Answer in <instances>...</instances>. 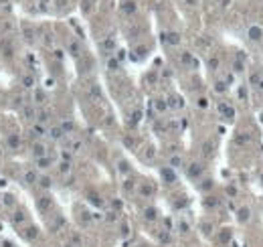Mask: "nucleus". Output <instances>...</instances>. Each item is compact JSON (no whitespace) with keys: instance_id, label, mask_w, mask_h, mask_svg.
Instances as JSON below:
<instances>
[{"instance_id":"1","label":"nucleus","mask_w":263,"mask_h":247,"mask_svg":"<svg viewBox=\"0 0 263 247\" xmlns=\"http://www.w3.org/2000/svg\"><path fill=\"white\" fill-rule=\"evenodd\" d=\"M10 221L14 227H20L23 223H27V215H24V211H14L10 215Z\"/></svg>"},{"instance_id":"2","label":"nucleus","mask_w":263,"mask_h":247,"mask_svg":"<svg viewBox=\"0 0 263 247\" xmlns=\"http://www.w3.org/2000/svg\"><path fill=\"white\" fill-rule=\"evenodd\" d=\"M23 37L27 43H34V37H37V33H34L33 27H28V24H23Z\"/></svg>"},{"instance_id":"3","label":"nucleus","mask_w":263,"mask_h":247,"mask_svg":"<svg viewBox=\"0 0 263 247\" xmlns=\"http://www.w3.org/2000/svg\"><path fill=\"white\" fill-rule=\"evenodd\" d=\"M23 182L24 184H34V182H38V176H37V172H34V170H27V172H24V176H23Z\"/></svg>"},{"instance_id":"4","label":"nucleus","mask_w":263,"mask_h":247,"mask_svg":"<svg viewBox=\"0 0 263 247\" xmlns=\"http://www.w3.org/2000/svg\"><path fill=\"white\" fill-rule=\"evenodd\" d=\"M51 205H53L51 197H41V199L37 201V209H38V211H49Z\"/></svg>"},{"instance_id":"5","label":"nucleus","mask_w":263,"mask_h":247,"mask_svg":"<svg viewBox=\"0 0 263 247\" xmlns=\"http://www.w3.org/2000/svg\"><path fill=\"white\" fill-rule=\"evenodd\" d=\"M33 156L34 158H43V156H47V148H45V144H33Z\"/></svg>"},{"instance_id":"6","label":"nucleus","mask_w":263,"mask_h":247,"mask_svg":"<svg viewBox=\"0 0 263 247\" xmlns=\"http://www.w3.org/2000/svg\"><path fill=\"white\" fill-rule=\"evenodd\" d=\"M63 136H65V132H63L61 126H53V128L49 130V138H51V140H61Z\"/></svg>"},{"instance_id":"7","label":"nucleus","mask_w":263,"mask_h":247,"mask_svg":"<svg viewBox=\"0 0 263 247\" xmlns=\"http://www.w3.org/2000/svg\"><path fill=\"white\" fill-rule=\"evenodd\" d=\"M23 235H24V239H28V241H34V239L38 237V229L31 225V227H27V229L23 231Z\"/></svg>"},{"instance_id":"8","label":"nucleus","mask_w":263,"mask_h":247,"mask_svg":"<svg viewBox=\"0 0 263 247\" xmlns=\"http://www.w3.org/2000/svg\"><path fill=\"white\" fill-rule=\"evenodd\" d=\"M20 116H23L24 120L31 122L33 118H37V113H34V109L31 108V105H23V109H20Z\"/></svg>"},{"instance_id":"9","label":"nucleus","mask_w":263,"mask_h":247,"mask_svg":"<svg viewBox=\"0 0 263 247\" xmlns=\"http://www.w3.org/2000/svg\"><path fill=\"white\" fill-rule=\"evenodd\" d=\"M31 134L34 136V138H43V136L47 134V130H45V126H43V124H34V126L31 128Z\"/></svg>"},{"instance_id":"10","label":"nucleus","mask_w":263,"mask_h":247,"mask_svg":"<svg viewBox=\"0 0 263 247\" xmlns=\"http://www.w3.org/2000/svg\"><path fill=\"white\" fill-rule=\"evenodd\" d=\"M51 164H53V158H49V156H43V158H37V166L41 170H47L51 168Z\"/></svg>"},{"instance_id":"11","label":"nucleus","mask_w":263,"mask_h":247,"mask_svg":"<svg viewBox=\"0 0 263 247\" xmlns=\"http://www.w3.org/2000/svg\"><path fill=\"white\" fill-rule=\"evenodd\" d=\"M67 49H69V53H71L73 57H79V55H81V45H79L77 41H69V47H67Z\"/></svg>"},{"instance_id":"12","label":"nucleus","mask_w":263,"mask_h":247,"mask_svg":"<svg viewBox=\"0 0 263 247\" xmlns=\"http://www.w3.org/2000/svg\"><path fill=\"white\" fill-rule=\"evenodd\" d=\"M20 83H23L24 89H33L34 87V77H33V75H28V73H24L23 79H20Z\"/></svg>"},{"instance_id":"13","label":"nucleus","mask_w":263,"mask_h":247,"mask_svg":"<svg viewBox=\"0 0 263 247\" xmlns=\"http://www.w3.org/2000/svg\"><path fill=\"white\" fill-rule=\"evenodd\" d=\"M89 97L93 101H101V89H99V85H91L89 87Z\"/></svg>"},{"instance_id":"14","label":"nucleus","mask_w":263,"mask_h":247,"mask_svg":"<svg viewBox=\"0 0 263 247\" xmlns=\"http://www.w3.org/2000/svg\"><path fill=\"white\" fill-rule=\"evenodd\" d=\"M34 103H37V105L47 103V93L43 91V89H37V91H34Z\"/></svg>"},{"instance_id":"15","label":"nucleus","mask_w":263,"mask_h":247,"mask_svg":"<svg viewBox=\"0 0 263 247\" xmlns=\"http://www.w3.org/2000/svg\"><path fill=\"white\" fill-rule=\"evenodd\" d=\"M219 112H221L223 116H227V118H235V112H233V108H229L227 103H219Z\"/></svg>"},{"instance_id":"16","label":"nucleus","mask_w":263,"mask_h":247,"mask_svg":"<svg viewBox=\"0 0 263 247\" xmlns=\"http://www.w3.org/2000/svg\"><path fill=\"white\" fill-rule=\"evenodd\" d=\"M2 205H4V209H14V205H16L14 197H12V194H4V197H2Z\"/></svg>"},{"instance_id":"17","label":"nucleus","mask_w":263,"mask_h":247,"mask_svg":"<svg viewBox=\"0 0 263 247\" xmlns=\"http://www.w3.org/2000/svg\"><path fill=\"white\" fill-rule=\"evenodd\" d=\"M122 10L126 12V14H134V12H136V2H132V0H128V2H124Z\"/></svg>"},{"instance_id":"18","label":"nucleus","mask_w":263,"mask_h":247,"mask_svg":"<svg viewBox=\"0 0 263 247\" xmlns=\"http://www.w3.org/2000/svg\"><path fill=\"white\" fill-rule=\"evenodd\" d=\"M200 172H202V166H200V164H190V166H188V176L195 178V176H198Z\"/></svg>"},{"instance_id":"19","label":"nucleus","mask_w":263,"mask_h":247,"mask_svg":"<svg viewBox=\"0 0 263 247\" xmlns=\"http://www.w3.org/2000/svg\"><path fill=\"white\" fill-rule=\"evenodd\" d=\"M144 217H146L148 221H156V217H158V211H156V209H152V207H148V209L144 211Z\"/></svg>"},{"instance_id":"20","label":"nucleus","mask_w":263,"mask_h":247,"mask_svg":"<svg viewBox=\"0 0 263 247\" xmlns=\"http://www.w3.org/2000/svg\"><path fill=\"white\" fill-rule=\"evenodd\" d=\"M166 43H170V45H178V43H180V35H178V33H168V35H166Z\"/></svg>"},{"instance_id":"21","label":"nucleus","mask_w":263,"mask_h":247,"mask_svg":"<svg viewBox=\"0 0 263 247\" xmlns=\"http://www.w3.org/2000/svg\"><path fill=\"white\" fill-rule=\"evenodd\" d=\"M51 184H53L51 176H41L38 178V186H41V189H51Z\"/></svg>"},{"instance_id":"22","label":"nucleus","mask_w":263,"mask_h":247,"mask_svg":"<svg viewBox=\"0 0 263 247\" xmlns=\"http://www.w3.org/2000/svg\"><path fill=\"white\" fill-rule=\"evenodd\" d=\"M249 37H251L253 41H259L261 39V28L259 27H251L249 28Z\"/></svg>"},{"instance_id":"23","label":"nucleus","mask_w":263,"mask_h":247,"mask_svg":"<svg viewBox=\"0 0 263 247\" xmlns=\"http://www.w3.org/2000/svg\"><path fill=\"white\" fill-rule=\"evenodd\" d=\"M237 219L245 223V221L249 219V209H247V207H241V209H239V213H237Z\"/></svg>"},{"instance_id":"24","label":"nucleus","mask_w":263,"mask_h":247,"mask_svg":"<svg viewBox=\"0 0 263 247\" xmlns=\"http://www.w3.org/2000/svg\"><path fill=\"white\" fill-rule=\"evenodd\" d=\"M168 108H182V101H180V97H176V95H172L170 99H168Z\"/></svg>"},{"instance_id":"25","label":"nucleus","mask_w":263,"mask_h":247,"mask_svg":"<svg viewBox=\"0 0 263 247\" xmlns=\"http://www.w3.org/2000/svg\"><path fill=\"white\" fill-rule=\"evenodd\" d=\"M140 193L144 194V197H152V194H154V189H152L150 184H142V186H140Z\"/></svg>"},{"instance_id":"26","label":"nucleus","mask_w":263,"mask_h":247,"mask_svg":"<svg viewBox=\"0 0 263 247\" xmlns=\"http://www.w3.org/2000/svg\"><path fill=\"white\" fill-rule=\"evenodd\" d=\"M170 166H172V168H178V166H182V158H180L178 154L170 156Z\"/></svg>"},{"instance_id":"27","label":"nucleus","mask_w":263,"mask_h":247,"mask_svg":"<svg viewBox=\"0 0 263 247\" xmlns=\"http://www.w3.org/2000/svg\"><path fill=\"white\" fill-rule=\"evenodd\" d=\"M49 118H51V113L47 112V109H41V112L37 113V120L41 122V124H43V122H47V120H49Z\"/></svg>"},{"instance_id":"28","label":"nucleus","mask_w":263,"mask_h":247,"mask_svg":"<svg viewBox=\"0 0 263 247\" xmlns=\"http://www.w3.org/2000/svg\"><path fill=\"white\" fill-rule=\"evenodd\" d=\"M162 176H164L166 182H174V172H172V170L164 168V170H162Z\"/></svg>"},{"instance_id":"29","label":"nucleus","mask_w":263,"mask_h":247,"mask_svg":"<svg viewBox=\"0 0 263 247\" xmlns=\"http://www.w3.org/2000/svg\"><path fill=\"white\" fill-rule=\"evenodd\" d=\"M6 142H8V146H10V148H18L20 140H18V136H10V138H8Z\"/></svg>"},{"instance_id":"30","label":"nucleus","mask_w":263,"mask_h":247,"mask_svg":"<svg viewBox=\"0 0 263 247\" xmlns=\"http://www.w3.org/2000/svg\"><path fill=\"white\" fill-rule=\"evenodd\" d=\"M107 67H109L111 71H118L119 69V61L118 59H109V61H107Z\"/></svg>"},{"instance_id":"31","label":"nucleus","mask_w":263,"mask_h":247,"mask_svg":"<svg viewBox=\"0 0 263 247\" xmlns=\"http://www.w3.org/2000/svg\"><path fill=\"white\" fill-rule=\"evenodd\" d=\"M69 170H71V164H69V162H61V164H59V172H61V174H67Z\"/></svg>"},{"instance_id":"32","label":"nucleus","mask_w":263,"mask_h":247,"mask_svg":"<svg viewBox=\"0 0 263 247\" xmlns=\"http://www.w3.org/2000/svg\"><path fill=\"white\" fill-rule=\"evenodd\" d=\"M61 128H63V132L67 134V132H73V128H75V126H73V122H63Z\"/></svg>"},{"instance_id":"33","label":"nucleus","mask_w":263,"mask_h":247,"mask_svg":"<svg viewBox=\"0 0 263 247\" xmlns=\"http://www.w3.org/2000/svg\"><path fill=\"white\" fill-rule=\"evenodd\" d=\"M101 47H103V49H105V51H109V49H114V39H105V41H103V43H101Z\"/></svg>"},{"instance_id":"34","label":"nucleus","mask_w":263,"mask_h":247,"mask_svg":"<svg viewBox=\"0 0 263 247\" xmlns=\"http://www.w3.org/2000/svg\"><path fill=\"white\" fill-rule=\"evenodd\" d=\"M2 51H4V55H8V57H10V55H12V47H10V43H4V45H2Z\"/></svg>"},{"instance_id":"35","label":"nucleus","mask_w":263,"mask_h":247,"mask_svg":"<svg viewBox=\"0 0 263 247\" xmlns=\"http://www.w3.org/2000/svg\"><path fill=\"white\" fill-rule=\"evenodd\" d=\"M118 168H119V172H130V166H128V162H124V160L118 164Z\"/></svg>"},{"instance_id":"36","label":"nucleus","mask_w":263,"mask_h":247,"mask_svg":"<svg viewBox=\"0 0 263 247\" xmlns=\"http://www.w3.org/2000/svg\"><path fill=\"white\" fill-rule=\"evenodd\" d=\"M182 63H186V65H192V63H195V61H192V57H190V53H184L182 55Z\"/></svg>"},{"instance_id":"37","label":"nucleus","mask_w":263,"mask_h":247,"mask_svg":"<svg viewBox=\"0 0 263 247\" xmlns=\"http://www.w3.org/2000/svg\"><path fill=\"white\" fill-rule=\"evenodd\" d=\"M209 67H210V69H217V67H219V59H209Z\"/></svg>"},{"instance_id":"38","label":"nucleus","mask_w":263,"mask_h":247,"mask_svg":"<svg viewBox=\"0 0 263 247\" xmlns=\"http://www.w3.org/2000/svg\"><path fill=\"white\" fill-rule=\"evenodd\" d=\"M156 109H158V112H164V109H166V103H164L162 99H158V101H156Z\"/></svg>"},{"instance_id":"39","label":"nucleus","mask_w":263,"mask_h":247,"mask_svg":"<svg viewBox=\"0 0 263 247\" xmlns=\"http://www.w3.org/2000/svg\"><path fill=\"white\" fill-rule=\"evenodd\" d=\"M144 156H146V160H152V158H154V148H148Z\"/></svg>"},{"instance_id":"40","label":"nucleus","mask_w":263,"mask_h":247,"mask_svg":"<svg viewBox=\"0 0 263 247\" xmlns=\"http://www.w3.org/2000/svg\"><path fill=\"white\" fill-rule=\"evenodd\" d=\"M206 105H209V99H206V97H200V99H198V108H206Z\"/></svg>"},{"instance_id":"41","label":"nucleus","mask_w":263,"mask_h":247,"mask_svg":"<svg viewBox=\"0 0 263 247\" xmlns=\"http://www.w3.org/2000/svg\"><path fill=\"white\" fill-rule=\"evenodd\" d=\"M146 51H148V49H146V47H138V49H136L138 57H144V55H146Z\"/></svg>"},{"instance_id":"42","label":"nucleus","mask_w":263,"mask_h":247,"mask_svg":"<svg viewBox=\"0 0 263 247\" xmlns=\"http://www.w3.org/2000/svg\"><path fill=\"white\" fill-rule=\"evenodd\" d=\"M124 144H126V146H134V138H130V136H128V138H124Z\"/></svg>"},{"instance_id":"43","label":"nucleus","mask_w":263,"mask_h":247,"mask_svg":"<svg viewBox=\"0 0 263 247\" xmlns=\"http://www.w3.org/2000/svg\"><path fill=\"white\" fill-rule=\"evenodd\" d=\"M71 146H73V150H79V148H81V142H79V140H75Z\"/></svg>"},{"instance_id":"44","label":"nucleus","mask_w":263,"mask_h":247,"mask_svg":"<svg viewBox=\"0 0 263 247\" xmlns=\"http://www.w3.org/2000/svg\"><path fill=\"white\" fill-rule=\"evenodd\" d=\"M215 89H217V91H225V83H221V81H219V83H217V87H215Z\"/></svg>"},{"instance_id":"45","label":"nucleus","mask_w":263,"mask_h":247,"mask_svg":"<svg viewBox=\"0 0 263 247\" xmlns=\"http://www.w3.org/2000/svg\"><path fill=\"white\" fill-rule=\"evenodd\" d=\"M55 57H57V59H63V51L57 49V51H55Z\"/></svg>"},{"instance_id":"46","label":"nucleus","mask_w":263,"mask_h":247,"mask_svg":"<svg viewBox=\"0 0 263 247\" xmlns=\"http://www.w3.org/2000/svg\"><path fill=\"white\" fill-rule=\"evenodd\" d=\"M2 247H14V245H12V241H4Z\"/></svg>"},{"instance_id":"47","label":"nucleus","mask_w":263,"mask_h":247,"mask_svg":"<svg viewBox=\"0 0 263 247\" xmlns=\"http://www.w3.org/2000/svg\"><path fill=\"white\" fill-rule=\"evenodd\" d=\"M229 2L231 0H221V6H229Z\"/></svg>"},{"instance_id":"48","label":"nucleus","mask_w":263,"mask_h":247,"mask_svg":"<svg viewBox=\"0 0 263 247\" xmlns=\"http://www.w3.org/2000/svg\"><path fill=\"white\" fill-rule=\"evenodd\" d=\"M57 4H59V6H65V4H67V0H57Z\"/></svg>"},{"instance_id":"49","label":"nucleus","mask_w":263,"mask_h":247,"mask_svg":"<svg viewBox=\"0 0 263 247\" xmlns=\"http://www.w3.org/2000/svg\"><path fill=\"white\" fill-rule=\"evenodd\" d=\"M186 2H188V4H196V0H186Z\"/></svg>"},{"instance_id":"50","label":"nucleus","mask_w":263,"mask_h":247,"mask_svg":"<svg viewBox=\"0 0 263 247\" xmlns=\"http://www.w3.org/2000/svg\"><path fill=\"white\" fill-rule=\"evenodd\" d=\"M0 156H2V150H0Z\"/></svg>"}]
</instances>
